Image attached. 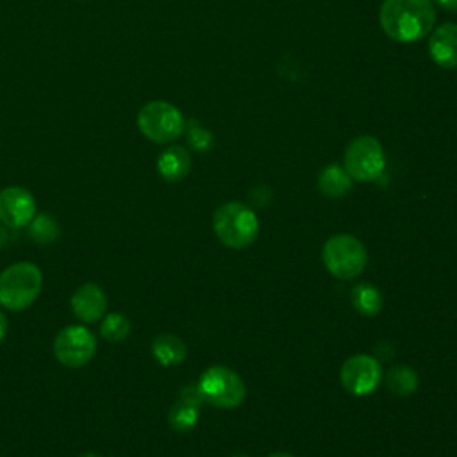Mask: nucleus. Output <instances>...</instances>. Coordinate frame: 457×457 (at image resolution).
Returning a JSON list of instances; mask_svg holds the SVG:
<instances>
[{"label": "nucleus", "instance_id": "nucleus-6", "mask_svg": "<svg viewBox=\"0 0 457 457\" xmlns=\"http://www.w3.org/2000/svg\"><path fill=\"white\" fill-rule=\"evenodd\" d=\"M184 116L170 102L152 100L137 112L139 132L154 143H171L184 132Z\"/></svg>", "mask_w": 457, "mask_h": 457}, {"label": "nucleus", "instance_id": "nucleus-15", "mask_svg": "<svg viewBox=\"0 0 457 457\" xmlns=\"http://www.w3.org/2000/svg\"><path fill=\"white\" fill-rule=\"evenodd\" d=\"M318 187L325 196L339 198L352 189V177L339 164H328L321 170L318 179Z\"/></svg>", "mask_w": 457, "mask_h": 457}, {"label": "nucleus", "instance_id": "nucleus-24", "mask_svg": "<svg viewBox=\"0 0 457 457\" xmlns=\"http://www.w3.org/2000/svg\"><path fill=\"white\" fill-rule=\"evenodd\" d=\"M7 239H9V234H7V228H5V225L0 221V248L7 243Z\"/></svg>", "mask_w": 457, "mask_h": 457}, {"label": "nucleus", "instance_id": "nucleus-21", "mask_svg": "<svg viewBox=\"0 0 457 457\" xmlns=\"http://www.w3.org/2000/svg\"><path fill=\"white\" fill-rule=\"evenodd\" d=\"M184 130H186V139L193 150L209 152L212 148V145H214L212 132L209 129H205L200 121L187 120L184 123Z\"/></svg>", "mask_w": 457, "mask_h": 457}, {"label": "nucleus", "instance_id": "nucleus-5", "mask_svg": "<svg viewBox=\"0 0 457 457\" xmlns=\"http://www.w3.org/2000/svg\"><path fill=\"white\" fill-rule=\"evenodd\" d=\"M196 386L204 402L221 409H234L241 405L246 396V386L243 378L221 364L207 368Z\"/></svg>", "mask_w": 457, "mask_h": 457}, {"label": "nucleus", "instance_id": "nucleus-20", "mask_svg": "<svg viewBox=\"0 0 457 457\" xmlns=\"http://www.w3.org/2000/svg\"><path fill=\"white\" fill-rule=\"evenodd\" d=\"M198 414H200L198 407H193L182 400H177L168 412V423L171 428L179 432H186L196 425Z\"/></svg>", "mask_w": 457, "mask_h": 457}, {"label": "nucleus", "instance_id": "nucleus-13", "mask_svg": "<svg viewBox=\"0 0 457 457\" xmlns=\"http://www.w3.org/2000/svg\"><path fill=\"white\" fill-rule=\"evenodd\" d=\"M191 170V155L184 146H168L157 159V171L168 182L182 180Z\"/></svg>", "mask_w": 457, "mask_h": 457}, {"label": "nucleus", "instance_id": "nucleus-27", "mask_svg": "<svg viewBox=\"0 0 457 457\" xmlns=\"http://www.w3.org/2000/svg\"><path fill=\"white\" fill-rule=\"evenodd\" d=\"M237 457H245V455H237Z\"/></svg>", "mask_w": 457, "mask_h": 457}, {"label": "nucleus", "instance_id": "nucleus-10", "mask_svg": "<svg viewBox=\"0 0 457 457\" xmlns=\"http://www.w3.org/2000/svg\"><path fill=\"white\" fill-rule=\"evenodd\" d=\"M36 216V200L21 186H9L0 191V221L9 228H21Z\"/></svg>", "mask_w": 457, "mask_h": 457}, {"label": "nucleus", "instance_id": "nucleus-9", "mask_svg": "<svg viewBox=\"0 0 457 457\" xmlns=\"http://www.w3.org/2000/svg\"><path fill=\"white\" fill-rule=\"evenodd\" d=\"M382 378V368L371 355L357 353L346 359L341 366V382L352 395L364 396L377 389Z\"/></svg>", "mask_w": 457, "mask_h": 457}, {"label": "nucleus", "instance_id": "nucleus-12", "mask_svg": "<svg viewBox=\"0 0 457 457\" xmlns=\"http://www.w3.org/2000/svg\"><path fill=\"white\" fill-rule=\"evenodd\" d=\"M430 59L441 68H457V23H443L428 39Z\"/></svg>", "mask_w": 457, "mask_h": 457}, {"label": "nucleus", "instance_id": "nucleus-3", "mask_svg": "<svg viewBox=\"0 0 457 457\" xmlns=\"http://www.w3.org/2000/svg\"><path fill=\"white\" fill-rule=\"evenodd\" d=\"M212 228L216 237L228 248H246L259 234V221L255 212L243 202L221 204L212 216Z\"/></svg>", "mask_w": 457, "mask_h": 457}, {"label": "nucleus", "instance_id": "nucleus-8", "mask_svg": "<svg viewBox=\"0 0 457 457\" xmlns=\"http://www.w3.org/2000/svg\"><path fill=\"white\" fill-rule=\"evenodd\" d=\"M54 355L66 368L86 366L96 353V337L84 325H70L57 332Z\"/></svg>", "mask_w": 457, "mask_h": 457}, {"label": "nucleus", "instance_id": "nucleus-22", "mask_svg": "<svg viewBox=\"0 0 457 457\" xmlns=\"http://www.w3.org/2000/svg\"><path fill=\"white\" fill-rule=\"evenodd\" d=\"M436 4L441 5V7L446 9V11L457 12V0H436Z\"/></svg>", "mask_w": 457, "mask_h": 457}, {"label": "nucleus", "instance_id": "nucleus-7", "mask_svg": "<svg viewBox=\"0 0 457 457\" xmlns=\"http://www.w3.org/2000/svg\"><path fill=\"white\" fill-rule=\"evenodd\" d=\"M343 168L359 182L378 179L386 168V154L382 145L373 136H357L345 150Z\"/></svg>", "mask_w": 457, "mask_h": 457}, {"label": "nucleus", "instance_id": "nucleus-25", "mask_svg": "<svg viewBox=\"0 0 457 457\" xmlns=\"http://www.w3.org/2000/svg\"><path fill=\"white\" fill-rule=\"evenodd\" d=\"M268 457H295V455L286 453V452H277V453H271V455H268Z\"/></svg>", "mask_w": 457, "mask_h": 457}, {"label": "nucleus", "instance_id": "nucleus-17", "mask_svg": "<svg viewBox=\"0 0 457 457\" xmlns=\"http://www.w3.org/2000/svg\"><path fill=\"white\" fill-rule=\"evenodd\" d=\"M386 384L389 387V391H393L395 395L405 396L416 391L418 387V375L412 368L405 366V364H398L393 366L386 377Z\"/></svg>", "mask_w": 457, "mask_h": 457}, {"label": "nucleus", "instance_id": "nucleus-18", "mask_svg": "<svg viewBox=\"0 0 457 457\" xmlns=\"http://www.w3.org/2000/svg\"><path fill=\"white\" fill-rule=\"evenodd\" d=\"M59 232L61 230H59L57 220L48 212L36 214L29 223V236L32 241H36L39 245L54 243L59 237Z\"/></svg>", "mask_w": 457, "mask_h": 457}, {"label": "nucleus", "instance_id": "nucleus-2", "mask_svg": "<svg viewBox=\"0 0 457 457\" xmlns=\"http://www.w3.org/2000/svg\"><path fill=\"white\" fill-rule=\"evenodd\" d=\"M41 289L43 273L34 262L20 261L0 273V305L9 311L29 309Z\"/></svg>", "mask_w": 457, "mask_h": 457}, {"label": "nucleus", "instance_id": "nucleus-23", "mask_svg": "<svg viewBox=\"0 0 457 457\" xmlns=\"http://www.w3.org/2000/svg\"><path fill=\"white\" fill-rule=\"evenodd\" d=\"M5 336H7V318H5V314L0 311V343L4 341Z\"/></svg>", "mask_w": 457, "mask_h": 457}, {"label": "nucleus", "instance_id": "nucleus-1", "mask_svg": "<svg viewBox=\"0 0 457 457\" xmlns=\"http://www.w3.org/2000/svg\"><path fill=\"white\" fill-rule=\"evenodd\" d=\"M380 27L398 43H414L432 32L436 11L432 0H384Z\"/></svg>", "mask_w": 457, "mask_h": 457}, {"label": "nucleus", "instance_id": "nucleus-26", "mask_svg": "<svg viewBox=\"0 0 457 457\" xmlns=\"http://www.w3.org/2000/svg\"><path fill=\"white\" fill-rule=\"evenodd\" d=\"M79 457H100V455H96V453H93V452H84V453H80Z\"/></svg>", "mask_w": 457, "mask_h": 457}, {"label": "nucleus", "instance_id": "nucleus-19", "mask_svg": "<svg viewBox=\"0 0 457 457\" xmlns=\"http://www.w3.org/2000/svg\"><path fill=\"white\" fill-rule=\"evenodd\" d=\"M130 334V320L121 312H109L102 318L100 336L109 343L125 341Z\"/></svg>", "mask_w": 457, "mask_h": 457}, {"label": "nucleus", "instance_id": "nucleus-4", "mask_svg": "<svg viewBox=\"0 0 457 457\" xmlns=\"http://www.w3.org/2000/svg\"><path fill=\"white\" fill-rule=\"evenodd\" d=\"M325 268L341 280L359 277L368 262L364 245L352 234H336L328 237L321 250Z\"/></svg>", "mask_w": 457, "mask_h": 457}, {"label": "nucleus", "instance_id": "nucleus-14", "mask_svg": "<svg viewBox=\"0 0 457 457\" xmlns=\"http://www.w3.org/2000/svg\"><path fill=\"white\" fill-rule=\"evenodd\" d=\"M152 355L161 366H175L186 359V343L175 334H159L152 341Z\"/></svg>", "mask_w": 457, "mask_h": 457}, {"label": "nucleus", "instance_id": "nucleus-11", "mask_svg": "<svg viewBox=\"0 0 457 457\" xmlns=\"http://www.w3.org/2000/svg\"><path fill=\"white\" fill-rule=\"evenodd\" d=\"M71 312L84 323H95L104 318L107 311V296L98 284L87 282L75 289L70 298Z\"/></svg>", "mask_w": 457, "mask_h": 457}, {"label": "nucleus", "instance_id": "nucleus-16", "mask_svg": "<svg viewBox=\"0 0 457 457\" xmlns=\"http://www.w3.org/2000/svg\"><path fill=\"white\" fill-rule=\"evenodd\" d=\"M350 302L357 312L364 316H375L382 309V295L380 291L366 282L357 284L350 293Z\"/></svg>", "mask_w": 457, "mask_h": 457}]
</instances>
